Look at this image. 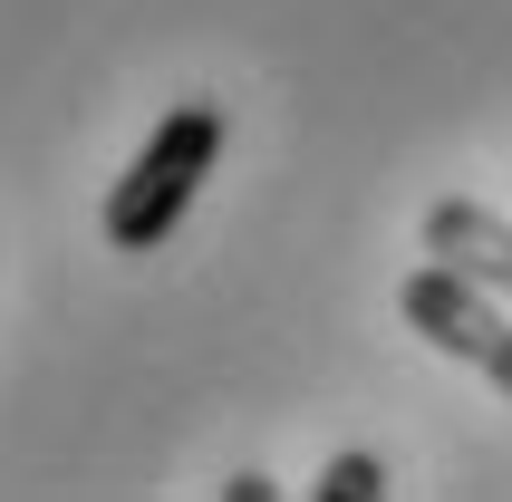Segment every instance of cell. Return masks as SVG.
<instances>
[{"instance_id": "1", "label": "cell", "mask_w": 512, "mask_h": 502, "mask_svg": "<svg viewBox=\"0 0 512 502\" xmlns=\"http://www.w3.org/2000/svg\"><path fill=\"white\" fill-rule=\"evenodd\" d=\"M213 155H223V107L184 97V107L145 136V155L116 174V194H107V242H116V251H155L174 223H184V203L203 194Z\"/></svg>"}, {"instance_id": "2", "label": "cell", "mask_w": 512, "mask_h": 502, "mask_svg": "<svg viewBox=\"0 0 512 502\" xmlns=\"http://www.w3.org/2000/svg\"><path fill=\"white\" fill-rule=\"evenodd\" d=\"M397 309H406V329L426 338V348L484 367L493 387L512 396V319H503V300H493L484 280H464L455 261H426V271H406Z\"/></svg>"}, {"instance_id": "3", "label": "cell", "mask_w": 512, "mask_h": 502, "mask_svg": "<svg viewBox=\"0 0 512 502\" xmlns=\"http://www.w3.org/2000/svg\"><path fill=\"white\" fill-rule=\"evenodd\" d=\"M426 261H455L464 280H484L493 300H512V223L484 213V203H435L426 213Z\"/></svg>"}, {"instance_id": "4", "label": "cell", "mask_w": 512, "mask_h": 502, "mask_svg": "<svg viewBox=\"0 0 512 502\" xmlns=\"http://www.w3.org/2000/svg\"><path fill=\"white\" fill-rule=\"evenodd\" d=\"M310 493L319 502H377V493H387V464H377V454H329Z\"/></svg>"}]
</instances>
